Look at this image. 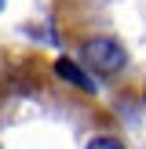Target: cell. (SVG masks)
I'll list each match as a JSON object with an SVG mask.
<instances>
[{
    "label": "cell",
    "instance_id": "5",
    "mask_svg": "<svg viewBox=\"0 0 146 149\" xmlns=\"http://www.w3.org/2000/svg\"><path fill=\"white\" fill-rule=\"evenodd\" d=\"M0 4H4V0H0Z\"/></svg>",
    "mask_w": 146,
    "mask_h": 149
},
{
    "label": "cell",
    "instance_id": "2",
    "mask_svg": "<svg viewBox=\"0 0 146 149\" xmlns=\"http://www.w3.org/2000/svg\"><path fill=\"white\" fill-rule=\"evenodd\" d=\"M55 69H58V77H62V80H69V84H73V87H80L84 95H91V91H95V84H91V80H88L84 73H80L77 65L69 62V58H58V62H55Z\"/></svg>",
    "mask_w": 146,
    "mask_h": 149
},
{
    "label": "cell",
    "instance_id": "4",
    "mask_svg": "<svg viewBox=\"0 0 146 149\" xmlns=\"http://www.w3.org/2000/svg\"><path fill=\"white\" fill-rule=\"evenodd\" d=\"M142 95H146V84H142Z\"/></svg>",
    "mask_w": 146,
    "mask_h": 149
},
{
    "label": "cell",
    "instance_id": "3",
    "mask_svg": "<svg viewBox=\"0 0 146 149\" xmlns=\"http://www.w3.org/2000/svg\"><path fill=\"white\" fill-rule=\"evenodd\" d=\"M88 149H124V142H121V138H113V135H99V138L88 142Z\"/></svg>",
    "mask_w": 146,
    "mask_h": 149
},
{
    "label": "cell",
    "instance_id": "1",
    "mask_svg": "<svg viewBox=\"0 0 146 149\" xmlns=\"http://www.w3.org/2000/svg\"><path fill=\"white\" fill-rule=\"evenodd\" d=\"M80 58H84L88 69L113 77L128 65V47L113 36H88V40H80Z\"/></svg>",
    "mask_w": 146,
    "mask_h": 149
}]
</instances>
